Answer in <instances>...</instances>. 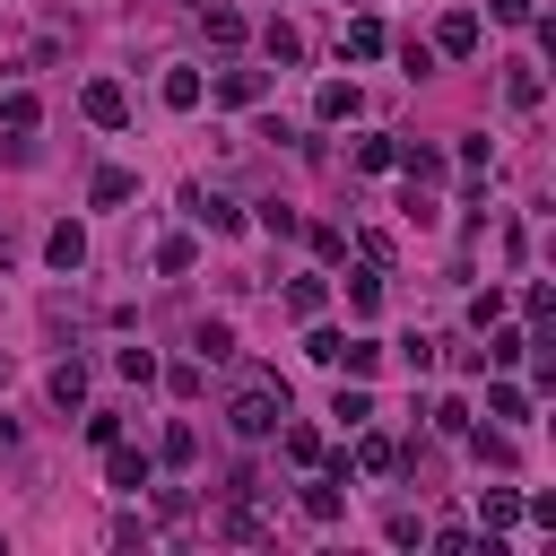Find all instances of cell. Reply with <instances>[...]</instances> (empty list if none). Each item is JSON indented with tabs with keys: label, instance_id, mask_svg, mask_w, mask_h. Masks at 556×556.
<instances>
[{
	"label": "cell",
	"instance_id": "obj_15",
	"mask_svg": "<svg viewBox=\"0 0 556 556\" xmlns=\"http://www.w3.org/2000/svg\"><path fill=\"white\" fill-rule=\"evenodd\" d=\"M486 417H495V426H530V417H539V400H530L521 382H504V374H486Z\"/></svg>",
	"mask_w": 556,
	"mask_h": 556
},
{
	"label": "cell",
	"instance_id": "obj_24",
	"mask_svg": "<svg viewBox=\"0 0 556 556\" xmlns=\"http://www.w3.org/2000/svg\"><path fill=\"white\" fill-rule=\"evenodd\" d=\"M348 156H356V174H400V139H391V130H365Z\"/></svg>",
	"mask_w": 556,
	"mask_h": 556
},
{
	"label": "cell",
	"instance_id": "obj_36",
	"mask_svg": "<svg viewBox=\"0 0 556 556\" xmlns=\"http://www.w3.org/2000/svg\"><path fill=\"white\" fill-rule=\"evenodd\" d=\"M252 226H261V235H278V243H287V235H295V226H304V217H295V208H287V200H252Z\"/></svg>",
	"mask_w": 556,
	"mask_h": 556
},
{
	"label": "cell",
	"instance_id": "obj_45",
	"mask_svg": "<svg viewBox=\"0 0 556 556\" xmlns=\"http://www.w3.org/2000/svg\"><path fill=\"white\" fill-rule=\"evenodd\" d=\"M486 17H495V26H530V17H539V0H486Z\"/></svg>",
	"mask_w": 556,
	"mask_h": 556
},
{
	"label": "cell",
	"instance_id": "obj_21",
	"mask_svg": "<svg viewBox=\"0 0 556 556\" xmlns=\"http://www.w3.org/2000/svg\"><path fill=\"white\" fill-rule=\"evenodd\" d=\"M539 96H547L539 61H504V104H513V113H539Z\"/></svg>",
	"mask_w": 556,
	"mask_h": 556
},
{
	"label": "cell",
	"instance_id": "obj_32",
	"mask_svg": "<svg viewBox=\"0 0 556 556\" xmlns=\"http://www.w3.org/2000/svg\"><path fill=\"white\" fill-rule=\"evenodd\" d=\"M191 460H200V434H191V426L174 417V426L156 434V469H191Z\"/></svg>",
	"mask_w": 556,
	"mask_h": 556
},
{
	"label": "cell",
	"instance_id": "obj_22",
	"mask_svg": "<svg viewBox=\"0 0 556 556\" xmlns=\"http://www.w3.org/2000/svg\"><path fill=\"white\" fill-rule=\"evenodd\" d=\"M148 261H156V278H182V269H200V235H191V226H174Z\"/></svg>",
	"mask_w": 556,
	"mask_h": 556
},
{
	"label": "cell",
	"instance_id": "obj_30",
	"mask_svg": "<svg viewBox=\"0 0 556 556\" xmlns=\"http://www.w3.org/2000/svg\"><path fill=\"white\" fill-rule=\"evenodd\" d=\"M400 174H408V182H426V191H434V182H443V174H452V156H443V148H417V139H408V148H400Z\"/></svg>",
	"mask_w": 556,
	"mask_h": 556
},
{
	"label": "cell",
	"instance_id": "obj_48",
	"mask_svg": "<svg viewBox=\"0 0 556 556\" xmlns=\"http://www.w3.org/2000/svg\"><path fill=\"white\" fill-rule=\"evenodd\" d=\"M182 9H200V0H182Z\"/></svg>",
	"mask_w": 556,
	"mask_h": 556
},
{
	"label": "cell",
	"instance_id": "obj_44",
	"mask_svg": "<svg viewBox=\"0 0 556 556\" xmlns=\"http://www.w3.org/2000/svg\"><path fill=\"white\" fill-rule=\"evenodd\" d=\"M426 417H434V434H460V426H469V400H434Z\"/></svg>",
	"mask_w": 556,
	"mask_h": 556
},
{
	"label": "cell",
	"instance_id": "obj_14",
	"mask_svg": "<svg viewBox=\"0 0 556 556\" xmlns=\"http://www.w3.org/2000/svg\"><path fill=\"white\" fill-rule=\"evenodd\" d=\"M43 400H52V408H70V417H78V408H87V356H61V365H52V374H43Z\"/></svg>",
	"mask_w": 556,
	"mask_h": 556
},
{
	"label": "cell",
	"instance_id": "obj_37",
	"mask_svg": "<svg viewBox=\"0 0 556 556\" xmlns=\"http://www.w3.org/2000/svg\"><path fill=\"white\" fill-rule=\"evenodd\" d=\"M113 374L148 391V382H156V348H113Z\"/></svg>",
	"mask_w": 556,
	"mask_h": 556
},
{
	"label": "cell",
	"instance_id": "obj_39",
	"mask_svg": "<svg viewBox=\"0 0 556 556\" xmlns=\"http://www.w3.org/2000/svg\"><path fill=\"white\" fill-rule=\"evenodd\" d=\"M295 235H304V243H313V252H321V261H339V252H348V235H339V226H330V217H321V226H295Z\"/></svg>",
	"mask_w": 556,
	"mask_h": 556
},
{
	"label": "cell",
	"instance_id": "obj_28",
	"mask_svg": "<svg viewBox=\"0 0 556 556\" xmlns=\"http://www.w3.org/2000/svg\"><path fill=\"white\" fill-rule=\"evenodd\" d=\"M217 530H226L235 547H261V539H269V521L252 513V495H226V521H217Z\"/></svg>",
	"mask_w": 556,
	"mask_h": 556
},
{
	"label": "cell",
	"instance_id": "obj_26",
	"mask_svg": "<svg viewBox=\"0 0 556 556\" xmlns=\"http://www.w3.org/2000/svg\"><path fill=\"white\" fill-rule=\"evenodd\" d=\"M374 365H382V339H374V330H356V339L339 348V365H330V374H348V382H374Z\"/></svg>",
	"mask_w": 556,
	"mask_h": 556
},
{
	"label": "cell",
	"instance_id": "obj_46",
	"mask_svg": "<svg viewBox=\"0 0 556 556\" xmlns=\"http://www.w3.org/2000/svg\"><path fill=\"white\" fill-rule=\"evenodd\" d=\"M521 313H530V321H547V313H556V295H547V278H530V287H521Z\"/></svg>",
	"mask_w": 556,
	"mask_h": 556
},
{
	"label": "cell",
	"instance_id": "obj_9",
	"mask_svg": "<svg viewBox=\"0 0 556 556\" xmlns=\"http://www.w3.org/2000/svg\"><path fill=\"white\" fill-rule=\"evenodd\" d=\"M43 269H52V278H78V269H87V226H78V217L43 226Z\"/></svg>",
	"mask_w": 556,
	"mask_h": 556
},
{
	"label": "cell",
	"instance_id": "obj_18",
	"mask_svg": "<svg viewBox=\"0 0 556 556\" xmlns=\"http://www.w3.org/2000/svg\"><path fill=\"white\" fill-rule=\"evenodd\" d=\"M287 313H295V321H321V313H330V278H321V269H295V278H287Z\"/></svg>",
	"mask_w": 556,
	"mask_h": 556
},
{
	"label": "cell",
	"instance_id": "obj_43",
	"mask_svg": "<svg viewBox=\"0 0 556 556\" xmlns=\"http://www.w3.org/2000/svg\"><path fill=\"white\" fill-rule=\"evenodd\" d=\"M426 547H443V556H469V547H478V530H460V521H443V530H426Z\"/></svg>",
	"mask_w": 556,
	"mask_h": 556
},
{
	"label": "cell",
	"instance_id": "obj_35",
	"mask_svg": "<svg viewBox=\"0 0 556 556\" xmlns=\"http://www.w3.org/2000/svg\"><path fill=\"white\" fill-rule=\"evenodd\" d=\"M443 156H452V165H469V174H486V165H495V148H486V130H460V139H452Z\"/></svg>",
	"mask_w": 556,
	"mask_h": 556
},
{
	"label": "cell",
	"instance_id": "obj_1",
	"mask_svg": "<svg viewBox=\"0 0 556 556\" xmlns=\"http://www.w3.org/2000/svg\"><path fill=\"white\" fill-rule=\"evenodd\" d=\"M287 417H295V400H287L278 374H252V382L226 391V434H235V443H269Z\"/></svg>",
	"mask_w": 556,
	"mask_h": 556
},
{
	"label": "cell",
	"instance_id": "obj_33",
	"mask_svg": "<svg viewBox=\"0 0 556 556\" xmlns=\"http://www.w3.org/2000/svg\"><path fill=\"white\" fill-rule=\"evenodd\" d=\"M339 348H348L339 321H304V356H313V365H339Z\"/></svg>",
	"mask_w": 556,
	"mask_h": 556
},
{
	"label": "cell",
	"instance_id": "obj_42",
	"mask_svg": "<svg viewBox=\"0 0 556 556\" xmlns=\"http://www.w3.org/2000/svg\"><path fill=\"white\" fill-rule=\"evenodd\" d=\"M104 539H113V547H148V539H156V530H148V521H139V513H113V530H104Z\"/></svg>",
	"mask_w": 556,
	"mask_h": 556
},
{
	"label": "cell",
	"instance_id": "obj_20",
	"mask_svg": "<svg viewBox=\"0 0 556 556\" xmlns=\"http://www.w3.org/2000/svg\"><path fill=\"white\" fill-rule=\"evenodd\" d=\"M504 530H521V495L513 486H486L478 495V539H504Z\"/></svg>",
	"mask_w": 556,
	"mask_h": 556
},
{
	"label": "cell",
	"instance_id": "obj_23",
	"mask_svg": "<svg viewBox=\"0 0 556 556\" xmlns=\"http://www.w3.org/2000/svg\"><path fill=\"white\" fill-rule=\"evenodd\" d=\"M35 122H43V96H35L26 78H9V87H0V130H35Z\"/></svg>",
	"mask_w": 556,
	"mask_h": 556
},
{
	"label": "cell",
	"instance_id": "obj_38",
	"mask_svg": "<svg viewBox=\"0 0 556 556\" xmlns=\"http://www.w3.org/2000/svg\"><path fill=\"white\" fill-rule=\"evenodd\" d=\"M426 530H434L426 513H391V521H382V539H391V547H426Z\"/></svg>",
	"mask_w": 556,
	"mask_h": 556
},
{
	"label": "cell",
	"instance_id": "obj_29",
	"mask_svg": "<svg viewBox=\"0 0 556 556\" xmlns=\"http://www.w3.org/2000/svg\"><path fill=\"white\" fill-rule=\"evenodd\" d=\"M391 61H400V78H434V70H443V52H434L426 35H400V43H391Z\"/></svg>",
	"mask_w": 556,
	"mask_h": 556
},
{
	"label": "cell",
	"instance_id": "obj_3",
	"mask_svg": "<svg viewBox=\"0 0 556 556\" xmlns=\"http://www.w3.org/2000/svg\"><path fill=\"white\" fill-rule=\"evenodd\" d=\"M78 113H87V130H130V122H139L130 87H122V78H104V70H96V78H78Z\"/></svg>",
	"mask_w": 556,
	"mask_h": 556
},
{
	"label": "cell",
	"instance_id": "obj_12",
	"mask_svg": "<svg viewBox=\"0 0 556 556\" xmlns=\"http://www.w3.org/2000/svg\"><path fill=\"white\" fill-rule=\"evenodd\" d=\"M356 113H365L356 78H321V87H313V122H321V130H339V122H356Z\"/></svg>",
	"mask_w": 556,
	"mask_h": 556
},
{
	"label": "cell",
	"instance_id": "obj_4",
	"mask_svg": "<svg viewBox=\"0 0 556 556\" xmlns=\"http://www.w3.org/2000/svg\"><path fill=\"white\" fill-rule=\"evenodd\" d=\"M339 460H348V478H374V486L408 469V452H400L391 434H374V426H348V452H339Z\"/></svg>",
	"mask_w": 556,
	"mask_h": 556
},
{
	"label": "cell",
	"instance_id": "obj_2",
	"mask_svg": "<svg viewBox=\"0 0 556 556\" xmlns=\"http://www.w3.org/2000/svg\"><path fill=\"white\" fill-rule=\"evenodd\" d=\"M208 104H226V113H252V104H269V70H252V61H217L208 70Z\"/></svg>",
	"mask_w": 556,
	"mask_h": 556
},
{
	"label": "cell",
	"instance_id": "obj_10",
	"mask_svg": "<svg viewBox=\"0 0 556 556\" xmlns=\"http://www.w3.org/2000/svg\"><path fill=\"white\" fill-rule=\"evenodd\" d=\"M200 26H208L217 52H243V43H252V17H243L235 0H200Z\"/></svg>",
	"mask_w": 556,
	"mask_h": 556
},
{
	"label": "cell",
	"instance_id": "obj_40",
	"mask_svg": "<svg viewBox=\"0 0 556 556\" xmlns=\"http://www.w3.org/2000/svg\"><path fill=\"white\" fill-rule=\"evenodd\" d=\"M156 382H165L174 400H200V356H182V365H174V374H156Z\"/></svg>",
	"mask_w": 556,
	"mask_h": 556
},
{
	"label": "cell",
	"instance_id": "obj_17",
	"mask_svg": "<svg viewBox=\"0 0 556 556\" xmlns=\"http://www.w3.org/2000/svg\"><path fill=\"white\" fill-rule=\"evenodd\" d=\"M122 200H139V174L130 165H96L87 174V208H122Z\"/></svg>",
	"mask_w": 556,
	"mask_h": 556
},
{
	"label": "cell",
	"instance_id": "obj_11",
	"mask_svg": "<svg viewBox=\"0 0 556 556\" xmlns=\"http://www.w3.org/2000/svg\"><path fill=\"white\" fill-rule=\"evenodd\" d=\"M304 52H313V43H304L295 17H269V26H261V61H269V70H304Z\"/></svg>",
	"mask_w": 556,
	"mask_h": 556
},
{
	"label": "cell",
	"instance_id": "obj_8",
	"mask_svg": "<svg viewBox=\"0 0 556 556\" xmlns=\"http://www.w3.org/2000/svg\"><path fill=\"white\" fill-rule=\"evenodd\" d=\"M156 96H165V113H200V104H208V70H200V61H165Z\"/></svg>",
	"mask_w": 556,
	"mask_h": 556
},
{
	"label": "cell",
	"instance_id": "obj_16",
	"mask_svg": "<svg viewBox=\"0 0 556 556\" xmlns=\"http://www.w3.org/2000/svg\"><path fill=\"white\" fill-rule=\"evenodd\" d=\"M382 52H391V26H382V17H348L339 61H382Z\"/></svg>",
	"mask_w": 556,
	"mask_h": 556
},
{
	"label": "cell",
	"instance_id": "obj_27",
	"mask_svg": "<svg viewBox=\"0 0 556 556\" xmlns=\"http://www.w3.org/2000/svg\"><path fill=\"white\" fill-rule=\"evenodd\" d=\"M269 443H278V452H287L295 469H313V460H330V452H321V426H295V417H287V426H278Z\"/></svg>",
	"mask_w": 556,
	"mask_h": 556
},
{
	"label": "cell",
	"instance_id": "obj_5",
	"mask_svg": "<svg viewBox=\"0 0 556 556\" xmlns=\"http://www.w3.org/2000/svg\"><path fill=\"white\" fill-rule=\"evenodd\" d=\"M182 217L208 226V235H235V226H243V200L217 191V182H182Z\"/></svg>",
	"mask_w": 556,
	"mask_h": 556
},
{
	"label": "cell",
	"instance_id": "obj_7",
	"mask_svg": "<svg viewBox=\"0 0 556 556\" xmlns=\"http://www.w3.org/2000/svg\"><path fill=\"white\" fill-rule=\"evenodd\" d=\"M443 61H478V43H486V26H478V9H443V26L426 35Z\"/></svg>",
	"mask_w": 556,
	"mask_h": 556
},
{
	"label": "cell",
	"instance_id": "obj_47",
	"mask_svg": "<svg viewBox=\"0 0 556 556\" xmlns=\"http://www.w3.org/2000/svg\"><path fill=\"white\" fill-rule=\"evenodd\" d=\"M0 452H17V417L9 408H0Z\"/></svg>",
	"mask_w": 556,
	"mask_h": 556
},
{
	"label": "cell",
	"instance_id": "obj_13",
	"mask_svg": "<svg viewBox=\"0 0 556 556\" xmlns=\"http://www.w3.org/2000/svg\"><path fill=\"white\" fill-rule=\"evenodd\" d=\"M182 348H191L200 365H235V321H217V313H200V321L182 330Z\"/></svg>",
	"mask_w": 556,
	"mask_h": 556
},
{
	"label": "cell",
	"instance_id": "obj_34",
	"mask_svg": "<svg viewBox=\"0 0 556 556\" xmlns=\"http://www.w3.org/2000/svg\"><path fill=\"white\" fill-rule=\"evenodd\" d=\"M460 443L486 460V469H513V434H486V426H460Z\"/></svg>",
	"mask_w": 556,
	"mask_h": 556
},
{
	"label": "cell",
	"instance_id": "obj_6",
	"mask_svg": "<svg viewBox=\"0 0 556 556\" xmlns=\"http://www.w3.org/2000/svg\"><path fill=\"white\" fill-rule=\"evenodd\" d=\"M104 486H113V495L156 486V452H148V443H104Z\"/></svg>",
	"mask_w": 556,
	"mask_h": 556
},
{
	"label": "cell",
	"instance_id": "obj_31",
	"mask_svg": "<svg viewBox=\"0 0 556 556\" xmlns=\"http://www.w3.org/2000/svg\"><path fill=\"white\" fill-rule=\"evenodd\" d=\"M330 417H339V426H374V391L339 374V391H330Z\"/></svg>",
	"mask_w": 556,
	"mask_h": 556
},
{
	"label": "cell",
	"instance_id": "obj_25",
	"mask_svg": "<svg viewBox=\"0 0 556 556\" xmlns=\"http://www.w3.org/2000/svg\"><path fill=\"white\" fill-rule=\"evenodd\" d=\"M348 313H356V321H374V313H382V269H374V261H356V269H348Z\"/></svg>",
	"mask_w": 556,
	"mask_h": 556
},
{
	"label": "cell",
	"instance_id": "obj_41",
	"mask_svg": "<svg viewBox=\"0 0 556 556\" xmlns=\"http://www.w3.org/2000/svg\"><path fill=\"white\" fill-rule=\"evenodd\" d=\"M78 417H87V443H96V452L122 443V417H113V408H78Z\"/></svg>",
	"mask_w": 556,
	"mask_h": 556
},
{
	"label": "cell",
	"instance_id": "obj_19",
	"mask_svg": "<svg viewBox=\"0 0 556 556\" xmlns=\"http://www.w3.org/2000/svg\"><path fill=\"white\" fill-rule=\"evenodd\" d=\"M478 365H486V374H513V365H530V330H513V321H495V339L478 348Z\"/></svg>",
	"mask_w": 556,
	"mask_h": 556
}]
</instances>
